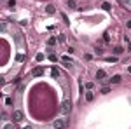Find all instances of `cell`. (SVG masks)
<instances>
[{
  "mask_svg": "<svg viewBox=\"0 0 131 129\" xmlns=\"http://www.w3.org/2000/svg\"><path fill=\"white\" fill-rule=\"evenodd\" d=\"M72 112V101L70 99H65L63 103H61V113L66 115V113H70Z\"/></svg>",
  "mask_w": 131,
  "mask_h": 129,
  "instance_id": "cell-1",
  "label": "cell"
},
{
  "mask_svg": "<svg viewBox=\"0 0 131 129\" xmlns=\"http://www.w3.org/2000/svg\"><path fill=\"white\" fill-rule=\"evenodd\" d=\"M53 126H54V129H66L68 127V120H65V119H56Z\"/></svg>",
  "mask_w": 131,
  "mask_h": 129,
  "instance_id": "cell-2",
  "label": "cell"
},
{
  "mask_svg": "<svg viewBox=\"0 0 131 129\" xmlns=\"http://www.w3.org/2000/svg\"><path fill=\"white\" fill-rule=\"evenodd\" d=\"M12 119H14L16 122L23 120V112H21V110H14V113H12Z\"/></svg>",
  "mask_w": 131,
  "mask_h": 129,
  "instance_id": "cell-3",
  "label": "cell"
},
{
  "mask_svg": "<svg viewBox=\"0 0 131 129\" xmlns=\"http://www.w3.org/2000/svg\"><path fill=\"white\" fill-rule=\"evenodd\" d=\"M42 73H44V68H40V66H35V68L32 70V75H33V77H40Z\"/></svg>",
  "mask_w": 131,
  "mask_h": 129,
  "instance_id": "cell-4",
  "label": "cell"
},
{
  "mask_svg": "<svg viewBox=\"0 0 131 129\" xmlns=\"http://www.w3.org/2000/svg\"><path fill=\"white\" fill-rule=\"evenodd\" d=\"M105 77H107V73H105L103 70H98V72H96V79H98V80H107Z\"/></svg>",
  "mask_w": 131,
  "mask_h": 129,
  "instance_id": "cell-5",
  "label": "cell"
},
{
  "mask_svg": "<svg viewBox=\"0 0 131 129\" xmlns=\"http://www.w3.org/2000/svg\"><path fill=\"white\" fill-rule=\"evenodd\" d=\"M119 2H121L122 5H126V9H129L131 11V0H119Z\"/></svg>",
  "mask_w": 131,
  "mask_h": 129,
  "instance_id": "cell-6",
  "label": "cell"
},
{
  "mask_svg": "<svg viewBox=\"0 0 131 129\" xmlns=\"http://www.w3.org/2000/svg\"><path fill=\"white\" fill-rule=\"evenodd\" d=\"M54 11H56L54 5H47V7H46V12H47V14H54Z\"/></svg>",
  "mask_w": 131,
  "mask_h": 129,
  "instance_id": "cell-7",
  "label": "cell"
},
{
  "mask_svg": "<svg viewBox=\"0 0 131 129\" xmlns=\"http://www.w3.org/2000/svg\"><path fill=\"white\" fill-rule=\"evenodd\" d=\"M110 82H114V84H119V82H121V75H114V77L110 79Z\"/></svg>",
  "mask_w": 131,
  "mask_h": 129,
  "instance_id": "cell-8",
  "label": "cell"
},
{
  "mask_svg": "<svg viewBox=\"0 0 131 129\" xmlns=\"http://www.w3.org/2000/svg\"><path fill=\"white\" fill-rule=\"evenodd\" d=\"M101 9H103V11H110L112 7H110V4H108V2H103V4H101Z\"/></svg>",
  "mask_w": 131,
  "mask_h": 129,
  "instance_id": "cell-9",
  "label": "cell"
},
{
  "mask_svg": "<svg viewBox=\"0 0 131 129\" xmlns=\"http://www.w3.org/2000/svg\"><path fill=\"white\" fill-rule=\"evenodd\" d=\"M122 52H124V51H122V47H119V45H117V47H114V54H122Z\"/></svg>",
  "mask_w": 131,
  "mask_h": 129,
  "instance_id": "cell-10",
  "label": "cell"
},
{
  "mask_svg": "<svg viewBox=\"0 0 131 129\" xmlns=\"http://www.w3.org/2000/svg\"><path fill=\"white\" fill-rule=\"evenodd\" d=\"M51 73H53V77H58V75H60V72H58V68H56V66H53Z\"/></svg>",
  "mask_w": 131,
  "mask_h": 129,
  "instance_id": "cell-11",
  "label": "cell"
},
{
  "mask_svg": "<svg viewBox=\"0 0 131 129\" xmlns=\"http://www.w3.org/2000/svg\"><path fill=\"white\" fill-rule=\"evenodd\" d=\"M100 93H101V94H108V93H110V87H107V86H105V87H101V91H100Z\"/></svg>",
  "mask_w": 131,
  "mask_h": 129,
  "instance_id": "cell-12",
  "label": "cell"
},
{
  "mask_svg": "<svg viewBox=\"0 0 131 129\" xmlns=\"http://www.w3.org/2000/svg\"><path fill=\"white\" fill-rule=\"evenodd\" d=\"M54 44H56V38H54V37H51V38L47 40V45H54Z\"/></svg>",
  "mask_w": 131,
  "mask_h": 129,
  "instance_id": "cell-13",
  "label": "cell"
},
{
  "mask_svg": "<svg viewBox=\"0 0 131 129\" xmlns=\"http://www.w3.org/2000/svg\"><path fill=\"white\" fill-rule=\"evenodd\" d=\"M68 7H70V9H75V2H73V0H68Z\"/></svg>",
  "mask_w": 131,
  "mask_h": 129,
  "instance_id": "cell-14",
  "label": "cell"
},
{
  "mask_svg": "<svg viewBox=\"0 0 131 129\" xmlns=\"http://www.w3.org/2000/svg\"><path fill=\"white\" fill-rule=\"evenodd\" d=\"M93 93H88V94H86V99H88V101H91V99H93Z\"/></svg>",
  "mask_w": 131,
  "mask_h": 129,
  "instance_id": "cell-15",
  "label": "cell"
},
{
  "mask_svg": "<svg viewBox=\"0 0 131 129\" xmlns=\"http://www.w3.org/2000/svg\"><path fill=\"white\" fill-rule=\"evenodd\" d=\"M16 59H18V61H23V59H25V56H23V54H18V56H16Z\"/></svg>",
  "mask_w": 131,
  "mask_h": 129,
  "instance_id": "cell-16",
  "label": "cell"
},
{
  "mask_svg": "<svg viewBox=\"0 0 131 129\" xmlns=\"http://www.w3.org/2000/svg\"><path fill=\"white\" fill-rule=\"evenodd\" d=\"M35 59H37V61H42V59H44V56H42V54H37V56H35Z\"/></svg>",
  "mask_w": 131,
  "mask_h": 129,
  "instance_id": "cell-17",
  "label": "cell"
},
{
  "mask_svg": "<svg viewBox=\"0 0 131 129\" xmlns=\"http://www.w3.org/2000/svg\"><path fill=\"white\" fill-rule=\"evenodd\" d=\"M4 129H14V126H12V124H5V126H4Z\"/></svg>",
  "mask_w": 131,
  "mask_h": 129,
  "instance_id": "cell-18",
  "label": "cell"
},
{
  "mask_svg": "<svg viewBox=\"0 0 131 129\" xmlns=\"http://www.w3.org/2000/svg\"><path fill=\"white\" fill-rule=\"evenodd\" d=\"M16 5V0H9V7H14Z\"/></svg>",
  "mask_w": 131,
  "mask_h": 129,
  "instance_id": "cell-19",
  "label": "cell"
},
{
  "mask_svg": "<svg viewBox=\"0 0 131 129\" xmlns=\"http://www.w3.org/2000/svg\"><path fill=\"white\" fill-rule=\"evenodd\" d=\"M49 59L51 61H56V54H49Z\"/></svg>",
  "mask_w": 131,
  "mask_h": 129,
  "instance_id": "cell-20",
  "label": "cell"
},
{
  "mask_svg": "<svg viewBox=\"0 0 131 129\" xmlns=\"http://www.w3.org/2000/svg\"><path fill=\"white\" fill-rule=\"evenodd\" d=\"M128 28H131V19H129V21H128Z\"/></svg>",
  "mask_w": 131,
  "mask_h": 129,
  "instance_id": "cell-21",
  "label": "cell"
},
{
  "mask_svg": "<svg viewBox=\"0 0 131 129\" xmlns=\"http://www.w3.org/2000/svg\"><path fill=\"white\" fill-rule=\"evenodd\" d=\"M25 129H33V127H32V126H26V127H25Z\"/></svg>",
  "mask_w": 131,
  "mask_h": 129,
  "instance_id": "cell-22",
  "label": "cell"
}]
</instances>
